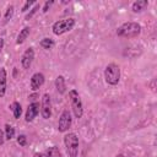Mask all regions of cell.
I'll use <instances>...</instances> for the list:
<instances>
[{"label":"cell","mask_w":157,"mask_h":157,"mask_svg":"<svg viewBox=\"0 0 157 157\" xmlns=\"http://www.w3.org/2000/svg\"><path fill=\"white\" fill-rule=\"evenodd\" d=\"M53 2H54L53 0H49V1H45V4H44V6H43V10H42V11H43V12L45 13V12H47V11L49 10V7H50V6L53 5Z\"/></svg>","instance_id":"obj_23"},{"label":"cell","mask_w":157,"mask_h":157,"mask_svg":"<svg viewBox=\"0 0 157 157\" xmlns=\"http://www.w3.org/2000/svg\"><path fill=\"white\" fill-rule=\"evenodd\" d=\"M55 88H56L58 93H60V94L65 93V91H66V83H65L64 76L59 75V76L56 77V80H55Z\"/></svg>","instance_id":"obj_12"},{"label":"cell","mask_w":157,"mask_h":157,"mask_svg":"<svg viewBox=\"0 0 157 157\" xmlns=\"http://www.w3.org/2000/svg\"><path fill=\"white\" fill-rule=\"evenodd\" d=\"M29 33H31V28H29V27H23V28L20 31L18 36H17L16 44H22V43H25V40L28 38Z\"/></svg>","instance_id":"obj_14"},{"label":"cell","mask_w":157,"mask_h":157,"mask_svg":"<svg viewBox=\"0 0 157 157\" xmlns=\"http://www.w3.org/2000/svg\"><path fill=\"white\" fill-rule=\"evenodd\" d=\"M39 9H40V4L36 2V4H34V7H32V9H31V11L26 15V17H25V18H26V20L32 18V17H33V15H34V13H37V12L39 11Z\"/></svg>","instance_id":"obj_20"},{"label":"cell","mask_w":157,"mask_h":157,"mask_svg":"<svg viewBox=\"0 0 157 157\" xmlns=\"http://www.w3.org/2000/svg\"><path fill=\"white\" fill-rule=\"evenodd\" d=\"M10 109L12 110L15 119H18V118L21 117V114H22V107H21V104H20L18 102H13V103L10 105Z\"/></svg>","instance_id":"obj_15"},{"label":"cell","mask_w":157,"mask_h":157,"mask_svg":"<svg viewBox=\"0 0 157 157\" xmlns=\"http://www.w3.org/2000/svg\"><path fill=\"white\" fill-rule=\"evenodd\" d=\"M147 5H148V1L147 0H137V1L132 2L131 10L134 12H141V11H144L147 7Z\"/></svg>","instance_id":"obj_13"},{"label":"cell","mask_w":157,"mask_h":157,"mask_svg":"<svg viewBox=\"0 0 157 157\" xmlns=\"http://www.w3.org/2000/svg\"><path fill=\"white\" fill-rule=\"evenodd\" d=\"M104 80L110 86L118 85L119 81H120V67H119V65H117L114 63L108 64L104 69Z\"/></svg>","instance_id":"obj_2"},{"label":"cell","mask_w":157,"mask_h":157,"mask_svg":"<svg viewBox=\"0 0 157 157\" xmlns=\"http://www.w3.org/2000/svg\"><path fill=\"white\" fill-rule=\"evenodd\" d=\"M141 33V26L137 22H125L117 29V36L121 38H135Z\"/></svg>","instance_id":"obj_1"},{"label":"cell","mask_w":157,"mask_h":157,"mask_svg":"<svg viewBox=\"0 0 157 157\" xmlns=\"http://www.w3.org/2000/svg\"><path fill=\"white\" fill-rule=\"evenodd\" d=\"M39 44H40V47H42L43 49H52L53 45H54V40L50 39V38H43V39L39 42Z\"/></svg>","instance_id":"obj_18"},{"label":"cell","mask_w":157,"mask_h":157,"mask_svg":"<svg viewBox=\"0 0 157 157\" xmlns=\"http://www.w3.org/2000/svg\"><path fill=\"white\" fill-rule=\"evenodd\" d=\"M69 99H70V104H71V108H72L75 117L81 118L83 114V108H82V102H81L78 92L76 90H71L69 92Z\"/></svg>","instance_id":"obj_5"},{"label":"cell","mask_w":157,"mask_h":157,"mask_svg":"<svg viewBox=\"0 0 157 157\" xmlns=\"http://www.w3.org/2000/svg\"><path fill=\"white\" fill-rule=\"evenodd\" d=\"M115 157H125V156H124V155H121V153H119V155H117Z\"/></svg>","instance_id":"obj_27"},{"label":"cell","mask_w":157,"mask_h":157,"mask_svg":"<svg viewBox=\"0 0 157 157\" xmlns=\"http://www.w3.org/2000/svg\"><path fill=\"white\" fill-rule=\"evenodd\" d=\"M40 114L43 119H49L52 115V101L49 93H44L40 101Z\"/></svg>","instance_id":"obj_7"},{"label":"cell","mask_w":157,"mask_h":157,"mask_svg":"<svg viewBox=\"0 0 157 157\" xmlns=\"http://www.w3.org/2000/svg\"><path fill=\"white\" fill-rule=\"evenodd\" d=\"M75 26V20L74 18H64V20H59L56 21L53 26H52V29H53V33L56 34V36H61L69 31H71Z\"/></svg>","instance_id":"obj_4"},{"label":"cell","mask_w":157,"mask_h":157,"mask_svg":"<svg viewBox=\"0 0 157 157\" xmlns=\"http://www.w3.org/2000/svg\"><path fill=\"white\" fill-rule=\"evenodd\" d=\"M39 108H40V105H39V103H38V102H32V103L28 105L27 110H26L25 120H26L27 123L32 121V120L38 115V113H39Z\"/></svg>","instance_id":"obj_9"},{"label":"cell","mask_w":157,"mask_h":157,"mask_svg":"<svg viewBox=\"0 0 157 157\" xmlns=\"http://www.w3.org/2000/svg\"><path fill=\"white\" fill-rule=\"evenodd\" d=\"M2 48H4V39H2V38H0V53H1Z\"/></svg>","instance_id":"obj_25"},{"label":"cell","mask_w":157,"mask_h":157,"mask_svg":"<svg viewBox=\"0 0 157 157\" xmlns=\"http://www.w3.org/2000/svg\"><path fill=\"white\" fill-rule=\"evenodd\" d=\"M29 83H31L32 91L39 90V87H42L43 83H44V75H43L42 72H36V74H33L32 77H31Z\"/></svg>","instance_id":"obj_10"},{"label":"cell","mask_w":157,"mask_h":157,"mask_svg":"<svg viewBox=\"0 0 157 157\" xmlns=\"http://www.w3.org/2000/svg\"><path fill=\"white\" fill-rule=\"evenodd\" d=\"M64 145L69 157H76L78 153V137L74 132H67L64 136Z\"/></svg>","instance_id":"obj_3"},{"label":"cell","mask_w":157,"mask_h":157,"mask_svg":"<svg viewBox=\"0 0 157 157\" xmlns=\"http://www.w3.org/2000/svg\"><path fill=\"white\" fill-rule=\"evenodd\" d=\"M15 137V128L11 126L10 124L5 125V139L7 140H12Z\"/></svg>","instance_id":"obj_17"},{"label":"cell","mask_w":157,"mask_h":157,"mask_svg":"<svg viewBox=\"0 0 157 157\" xmlns=\"http://www.w3.org/2000/svg\"><path fill=\"white\" fill-rule=\"evenodd\" d=\"M13 11H15L13 5H10V6L6 9V12H5V16H4V23H6L7 21L11 20V17L13 16Z\"/></svg>","instance_id":"obj_19"},{"label":"cell","mask_w":157,"mask_h":157,"mask_svg":"<svg viewBox=\"0 0 157 157\" xmlns=\"http://www.w3.org/2000/svg\"><path fill=\"white\" fill-rule=\"evenodd\" d=\"M17 144L20 146H26L27 145V137H26V135H20L17 137Z\"/></svg>","instance_id":"obj_21"},{"label":"cell","mask_w":157,"mask_h":157,"mask_svg":"<svg viewBox=\"0 0 157 157\" xmlns=\"http://www.w3.org/2000/svg\"><path fill=\"white\" fill-rule=\"evenodd\" d=\"M71 124H72V118H71V113L65 109L63 110V113L60 114V118H59V123H58V130L60 132H66L70 128H71Z\"/></svg>","instance_id":"obj_6"},{"label":"cell","mask_w":157,"mask_h":157,"mask_svg":"<svg viewBox=\"0 0 157 157\" xmlns=\"http://www.w3.org/2000/svg\"><path fill=\"white\" fill-rule=\"evenodd\" d=\"M6 86H7V72L5 67H1L0 69V98L5 96Z\"/></svg>","instance_id":"obj_11"},{"label":"cell","mask_w":157,"mask_h":157,"mask_svg":"<svg viewBox=\"0 0 157 157\" xmlns=\"http://www.w3.org/2000/svg\"><path fill=\"white\" fill-rule=\"evenodd\" d=\"M33 59H34V50H33V48H27L25 50V53L22 54V58H21L22 67L23 69H29V66L33 63Z\"/></svg>","instance_id":"obj_8"},{"label":"cell","mask_w":157,"mask_h":157,"mask_svg":"<svg viewBox=\"0 0 157 157\" xmlns=\"http://www.w3.org/2000/svg\"><path fill=\"white\" fill-rule=\"evenodd\" d=\"M5 142V132L0 129V145H2Z\"/></svg>","instance_id":"obj_24"},{"label":"cell","mask_w":157,"mask_h":157,"mask_svg":"<svg viewBox=\"0 0 157 157\" xmlns=\"http://www.w3.org/2000/svg\"><path fill=\"white\" fill-rule=\"evenodd\" d=\"M33 4H36V1H34V0H28V1H26V2H25V5H23V7H22V12H27V11H28V9H29Z\"/></svg>","instance_id":"obj_22"},{"label":"cell","mask_w":157,"mask_h":157,"mask_svg":"<svg viewBox=\"0 0 157 157\" xmlns=\"http://www.w3.org/2000/svg\"><path fill=\"white\" fill-rule=\"evenodd\" d=\"M33 157H45V155H44V153H39V152H37V153H34Z\"/></svg>","instance_id":"obj_26"},{"label":"cell","mask_w":157,"mask_h":157,"mask_svg":"<svg viewBox=\"0 0 157 157\" xmlns=\"http://www.w3.org/2000/svg\"><path fill=\"white\" fill-rule=\"evenodd\" d=\"M45 157H61V152L58 146H52L48 148Z\"/></svg>","instance_id":"obj_16"}]
</instances>
